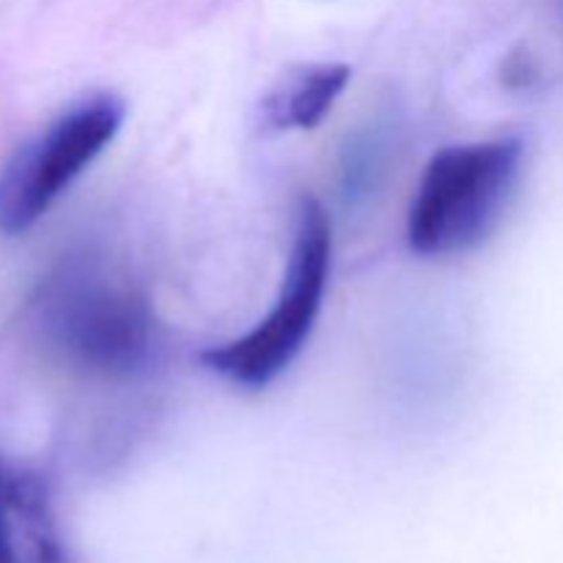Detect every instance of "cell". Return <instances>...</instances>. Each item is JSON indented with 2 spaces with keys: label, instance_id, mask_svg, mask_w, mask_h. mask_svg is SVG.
I'll return each instance as SVG.
<instances>
[{
  "label": "cell",
  "instance_id": "obj_2",
  "mask_svg": "<svg viewBox=\"0 0 563 563\" xmlns=\"http://www.w3.org/2000/svg\"><path fill=\"white\" fill-rule=\"evenodd\" d=\"M520 137L443 146L423 168L407 212V242L427 258L482 245L504 218L522 168Z\"/></svg>",
  "mask_w": 563,
  "mask_h": 563
},
{
  "label": "cell",
  "instance_id": "obj_1",
  "mask_svg": "<svg viewBox=\"0 0 563 563\" xmlns=\"http://www.w3.org/2000/svg\"><path fill=\"white\" fill-rule=\"evenodd\" d=\"M33 319L64 366L102 383L146 377L159 355V324L146 295L93 262H69L38 289Z\"/></svg>",
  "mask_w": 563,
  "mask_h": 563
},
{
  "label": "cell",
  "instance_id": "obj_6",
  "mask_svg": "<svg viewBox=\"0 0 563 563\" xmlns=\"http://www.w3.org/2000/svg\"><path fill=\"white\" fill-rule=\"evenodd\" d=\"M346 64H313L295 69L262 102V124L273 132L317 130L350 86Z\"/></svg>",
  "mask_w": 563,
  "mask_h": 563
},
{
  "label": "cell",
  "instance_id": "obj_4",
  "mask_svg": "<svg viewBox=\"0 0 563 563\" xmlns=\"http://www.w3.org/2000/svg\"><path fill=\"white\" fill-rule=\"evenodd\" d=\"M124 119V99L91 93L16 148L0 170V234L33 229L115 141Z\"/></svg>",
  "mask_w": 563,
  "mask_h": 563
},
{
  "label": "cell",
  "instance_id": "obj_3",
  "mask_svg": "<svg viewBox=\"0 0 563 563\" xmlns=\"http://www.w3.org/2000/svg\"><path fill=\"white\" fill-rule=\"evenodd\" d=\"M333 264V225L317 198H300L278 297L245 335L201 352V363L236 388L273 385L311 339Z\"/></svg>",
  "mask_w": 563,
  "mask_h": 563
},
{
  "label": "cell",
  "instance_id": "obj_5",
  "mask_svg": "<svg viewBox=\"0 0 563 563\" xmlns=\"http://www.w3.org/2000/svg\"><path fill=\"white\" fill-rule=\"evenodd\" d=\"M0 563H66L44 478L0 460Z\"/></svg>",
  "mask_w": 563,
  "mask_h": 563
}]
</instances>
